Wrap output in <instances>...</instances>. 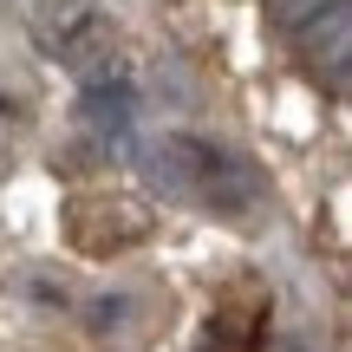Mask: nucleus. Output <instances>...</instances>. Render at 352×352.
<instances>
[{"label": "nucleus", "mask_w": 352, "mask_h": 352, "mask_svg": "<svg viewBox=\"0 0 352 352\" xmlns=\"http://www.w3.org/2000/svg\"><path fill=\"white\" fill-rule=\"evenodd\" d=\"M85 124L98 131V138H131V124H138V91H131V78H111V85H85Z\"/></svg>", "instance_id": "nucleus-3"}, {"label": "nucleus", "mask_w": 352, "mask_h": 352, "mask_svg": "<svg viewBox=\"0 0 352 352\" xmlns=\"http://www.w3.org/2000/svg\"><path fill=\"white\" fill-rule=\"evenodd\" d=\"M294 46L314 59V72H327L333 85H340V78H346V59H352V7H333L327 20H314Z\"/></svg>", "instance_id": "nucleus-2"}, {"label": "nucleus", "mask_w": 352, "mask_h": 352, "mask_svg": "<svg viewBox=\"0 0 352 352\" xmlns=\"http://www.w3.org/2000/svg\"><path fill=\"white\" fill-rule=\"evenodd\" d=\"M26 33L46 59L72 65L85 85H111L124 78V59H118V39L104 26V13L91 0H33L26 7Z\"/></svg>", "instance_id": "nucleus-1"}, {"label": "nucleus", "mask_w": 352, "mask_h": 352, "mask_svg": "<svg viewBox=\"0 0 352 352\" xmlns=\"http://www.w3.org/2000/svg\"><path fill=\"white\" fill-rule=\"evenodd\" d=\"M333 7H346V0H267V20H274L287 39H300L307 26H314V20H327Z\"/></svg>", "instance_id": "nucleus-4"}]
</instances>
